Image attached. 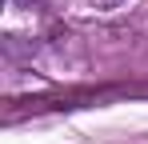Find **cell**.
I'll return each instance as SVG.
<instances>
[{"instance_id": "1", "label": "cell", "mask_w": 148, "mask_h": 144, "mask_svg": "<svg viewBox=\"0 0 148 144\" xmlns=\"http://www.w3.org/2000/svg\"><path fill=\"white\" fill-rule=\"evenodd\" d=\"M92 4H96V8H104V12H112V8H120L124 0H92Z\"/></svg>"}]
</instances>
